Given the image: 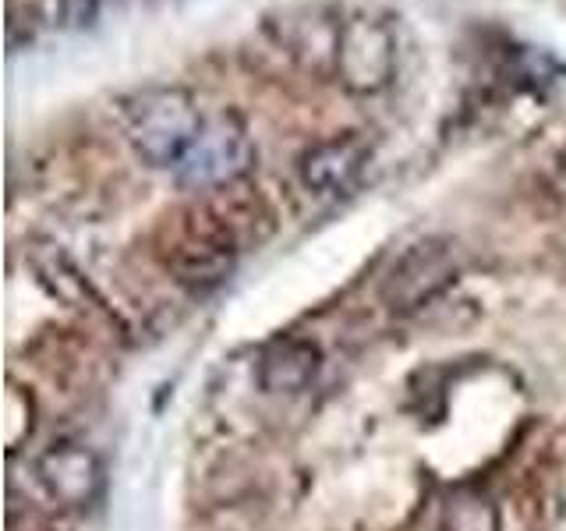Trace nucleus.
Listing matches in <instances>:
<instances>
[{"label": "nucleus", "instance_id": "1", "mask_svg": "<svg viewBox=\"0 0 566 531\" xmlns=\"http://www.w3.org/2000/svg\"><path fill=\"white\" fill-rule=\"evenodd\" d=\"M124 138L142 164L177 170L195 138L202 135L206 117L199 103L181 85H149L120 100Z\"/></svg>", "mask_w": 566, "mask_h": 531}, {"label": "nucleus", "instance_id": "2", "mask_svg": "<svg viewBox=\"0 0 566 531\" xmlns=\"http://www.w3.org/2000/svg\"><path fill=\"white\" fill-rule=\"evenodd\" d=\"M241 230L227 212H191L188 220L174 227L164 248V266L170 277L188 291H209L234 273L241 252Z\"/></svg>", "mask_w": 566, "mask_h": 531}, {"label": "nucleus", "instance_id": "3", "mask_svg": "<svg viewBox=\"0 0 566 531\" xmlns=\"http://www.w3.org/2000/svg\"><path fill=\"white\" fill-rule=\"evenodd\" d=\"M397 32L376 11H358L340 22L333 75L354 96H376L397 79Z\"/></svg>", "mask_w": 566, "mask_h": 531}, {"label": "nucleus", "instance_id": "4", "mask_svg": "<svg viewBox=\"0 0 566 531\" xmlns=\"http://www.w3.org/2000/svg\"><path fill=\"white\" fill-rule=\"evenodd\" d=\"M460 277V252L450 238H421L389 262L379 280V301L389 312H418Z\"/></svg>", "mask_w": 566, "mask_h": 531}, {"label": "nucleus", "instance_id": "5", "mask_svg": "<svg viewBox=\"0 0 566 531\" xmlns=\"http://www.w3.org/2000/svg\"><path fill=\"white\" fill-rule=\"evenodd\" d=\"M255 164V146L248 138L244 124L230 114H220L206 121L202 135L177 167V181L195 191H212L234 185Z\"/></svg>", "mask_w": 566, "mask_h": 531}, {"label": "nucleus", "instance_id": "6", "mask_svg": "<svg viewBox=\"0 0 566 531\" xmlns=\"http://www.w3.org/2000/svg\"><path fill=\"white\" fill-rule=\"evenodd\" d=\"M35 482L64 510H85L103 492V465L82 442H53L35 457Z\"/></svg>", "mask_w": 566, "mask_h": 531}, {"label": "nucleus", "instance_id": "7", "mask_svg": "<svg viewBox=\"0 0 566 531\" xmlns=\"http://www.w3.org/2000/svg\"><path fill=\"white\" fill-rule=\"evenodd\" d=\"M368 167V146L358 135H333L301 156L297 174L315 195H347Z\"/></svg>", "mask_w": 566, "mask_h": 531}, {"label": "nucleus", "instance_id": "8", "mask_svg": "<svg viewBox=\"0 0 566 531\" xmlns=\"http://www.w3.org/2000/svg\"><path fill=\"white\" fill-rule=\"evenodd\" d=\"M318 368V347L301 336H287L276 341L273 347H265L259 358V383L265 394H297L305 389Z\"/></svg>", "mask_w": 566, "mask_h": 531}, {"label": "nucleus", "instance_id": "9", "mask_svg": "<svg viewBox=\"0 0 566 531\" xmlns=\"http://www.w3.org/2000/svg\"><path fill=\"white\" fill-rule=\"evenodd\" d=\"M35 270H40V280L46 288L61 301H67V305H78V309L99 305V298L93 294V288H88V280L75 270V262H71L64 252H57V248H50V252L35 259Z\"/></svg>", "mask_w": 566, "mask_h": 531}, {"label": "nucleus", "instance_id": "10", "mask_svg": "<svg viewBox=\"0 0 566 531\" xmlns=\"http://www.w3.org/2000/svg\"><path fill=\"white\" fill-rule=\"evenodd\" d=\"M556 164H559V174L566 177V146L559 149V159H556Z\"/></svg>", "mask_w": 566, "mask_h": 531}]
</instances>
